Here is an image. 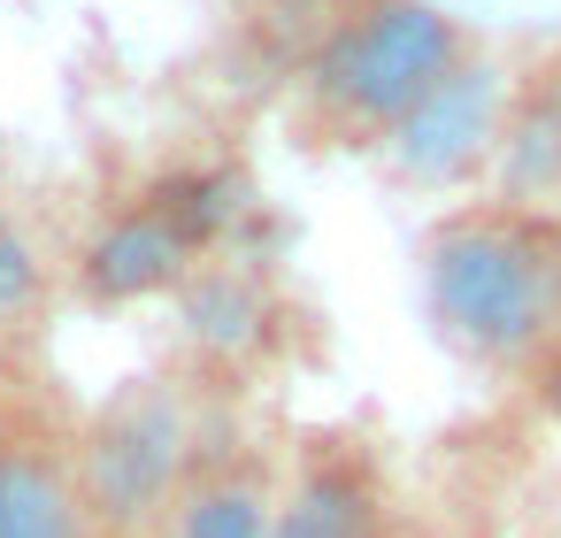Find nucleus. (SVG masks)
<instances>
[{
	"label": "nucleus",
	"mask_w": 561,
	"mask_h": 538,
	"mask_svg": "<svg viewBox=\"0 0 561 538\" xmlns=\"http://www.w3.org/2000/svg\"><path fill=\"white\" fill-rule=\"evenodd\" d=\"M423 300L477 362H530L561 339V224L538 208H461L423 239Z\"/></svg>",
	"instance_id": "1"
},
{
	"label": "nucleus",
	"mask_w": 561,
	"mask_h": 538,
	"mask_svg": "<svg viewBox=\"0 0 561 538\" xmlns=\"http://www.w3.org/2000/svg\"><path fill=\"white\" fill-rule=\"evenodd\" d=\"M461 55H469L461 24L446 9H431V0H354L308 55L300 101H308L316 131L385 147L431 101V85L461 70Z\"/></svg>",
	"instance_id": "2"
},
{
	"label": "nucleus",
	"mask_w": 561,
	"mask_h": 538,
	"mask_svg": "<svg viewBox=\"0 0 561 538\" xmlns=\"http://www.w3.org/2000/svg\"><path fill=\"white\" fill-rule=\"evenodd\" d=\"M201 461H208V446H201L185 385L139 377L78 438V484H85L93 530H154L170 515V500L201 477Z\"/></svg>",
	"instance_id": "3"
},
{
	"label": "nucleus",
	"mask_w": 561,
	"mask_h": 538,
	"mask_svg": "<svg viewBox=\"0 0 561 538\" xmlns=\"http://www.w3.org/2000/svg\"><path fill=\"white\" fill-rule=\"evenodd\" d=\"M507 101H515L507 70L484 62V55H461V70L438 78L431 101L385 139L392 178H408V185H461V178H477V170L500 154Z\"/></svg>",
	"instance_id": "4"
},
{
	"label": "nucleus",
	"mask_w": 561,
	"mask_h": 538,
	"mask_svg": "<svg viewBox=\"0 0 561 538\" xmlns=\"http://www.w3.org/2000/svg\"><path fill=\"white\" fill-rule=\"evenodd\" d=\"M201 270V247L154 208H116L85 247H78V293L93 308H131V300H154V293H178L185 277Z\"/></svg>",
	"instance_id": "5"
},
{
	"label": "nucleus",
	"mask_w": 561,
	"mask_h": 538,
	"mask_svg": "<svg viewBox=\"0 0 561 538\" xmlns=\"http://www.w3.org/2000/svg\"><path fill=\"white\" fill-rule=\"evenodd\" d=\"M0 538H93L78 454H55L47 438H24V431H0Z\"/></svg>",
	"instance_id": "6"
},
{
	"label": "nucleus",
	"mask_w": 561,
	"mask_h": 538,
	"mask_svg": "<svg viewBox=\"0 0 561 538\" xmlns=\"http://www.w3.org/2000/svg\"><path fill=\"white\" fill-rule=\"evenodd\" d=\"M178 316H185V346L208 354V362H247L270 346V285L247 270V262H201L185 285H178Z\"/></svg>",
	"instance_id": "7"
},
{
	"label": "nucleus",
	"mask_w": 561,
	"mask_h": 538,
	"mask_svg": "<svg viewBox=\"0 0 561 538\" xmlns=\"http://www.w3.org/2000/svg\"><path fill=\"white\" fill-rule=\"evenodd\" d=\"M492 178H500V201H507V208L561 201V62L538 70V78L507 101V131H500Z\"/></svg>",
	"instance_id": "8"
},
{
	"label": "nucleus",
	"mask_w": 561,
	"mask_h": 538,
	"mask_svg": "<svg viewBox=\"0 0 561 538\" xmlns=\"http://www.w3.org/2000/svg\"><path fill=\"white\" fill-rule=\"evenodd\" d=\"M270 523H277V492L262 461H216L170 500L154 530L162 538H270Z\"/></svg>",
	"instance_id": "9"
},
{
	"label": "nucleus",
	"mask_w": 561,
	"mask_h": 538,
	"mask_svg": "<svg viewBox=\"0 0 561 538\" xmlns=\"http://www.w3.org/2000/svg\"><path fill=\"white\" fill-rule=\"evenodd\" d=\"M270 538H377V484L354 461L323 454L293 477V492H277Z\"/></svg>",
	"instance_id": "10"
},
{
	"label": "nucleus",
	"mask_w": 561,
	"mask_h": 538,
	"mask_svg": "<svg viewBox=\"0 0 561 538\" xmlns=\"http://www.w3.org/2000/svg\"><path fill=\"white\" fill-rule=\"evenodd\" d=\"M154 208H162L193 247H216V239L239 224V208H247V178H231V170H178V178L154 185Z\"/></svg>",
	"instance_id": "11"
},
{
	"label": "nucleus",
	"mask_w": 561,
	"mask_h": 538,
	"mask_svg": "<svg viewBox=\"0 0 561 538\" xmlns=\"http://www.w3.org/2000/svg\"><path fill=\"white\" fill-rule=\"evenodd\" d=\"M39 293H47V254H39V239H32L16 216H0V331L24 323V316L39 308Z\"/></svg>",
	"instance_id": "12"
},
{
	"label": "nucleus",
	"mask_w": 561,
	"mask_h": 538,
	"mask_svg": "<svg viewBox=\"0 0 561 538\" xmlns=\"http://www.w3.org/2000/svg\"><path fill=\"white\" fill-rule=\"evenodd\" d=\"M553 408H561V377H553Z\"/></svg>",
	"instance_id": "13"
},
{
	"label": "nucleus",
	"mask_w": 561,
	"mask_h": 538,
	"mask_svg": "<svg viewBox=\"0 0 561 538\" xmlns=\"http://www.w3.org/2000/svg\"><path fill=\"white\" fill-rule=\"evenodd\" d=\"M553 224H561V216H553Z\"/></svg>",
	"instance_id": "14"
}]
</instances>
